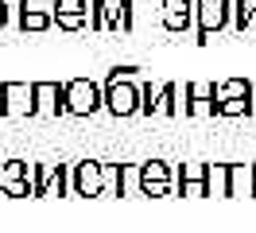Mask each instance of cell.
Here are the masks:
<instances>
[{
  "instance_id": "cell-1",
  "label": "cell",
  "mask_w": 256,
  "mask_h": 233,
  "mask_svg": "<svg viewBox=\"0 0 256 233\" xmlns=\"http://www.w3.org/2000/svg\"><path fill=\"white\" fill-rule=\"evenodd\" d=\"M35 198H66V194H74V167L70 163H39L35 167Z\"/></svg>"
},
{
  "instance_id": "cell-16",
  "label": "cell",
  "mask_w": 256,
  "mask_h": 233,
  "mask_svg": "<svg viewBox=\"0 0 256 233\" xmlns=\"http://www.w3.org/2000/svg\"><path fill=\"white\" fill-rule=\"evenodd\" d=\"M124 194V163H105V190L101 198H120Z\"/></svg>"
},
{
  "instance_id": "cell-19",
  "label": "cell",
  "mask_w": 256,
  "mask_h": 233,
  "mask_svg": "<svg viewBox=\"0 0 256 233\" xmlns=\"http://www.w3.org/2000/svg\"><path fill=\"white\" fill-rule=\"evenodd\" d=\"M218 117H252V97H229V101H218Z\"/></svg>"
},
{
  "instance_id": "cell-22",
  "label": "cell",
  "mask_w": 256,
  "mask_h": 233,
  "mask_svg": "<svg viewBox=\"0 0 256 233\" xmlns=\"http://www.w3.org/2000/svg\"><path fill=\"white\" fill-rule=\"evenodd\" d=\"M90 28L94 31L109 28V0H90Z\"/></svg>"
},
{
  "instance_id": "cell-30",
  "label": "cell",
  "mask_w": 256,
  "mask_h": 233,
  "mask_svg": "<svg viewBox=\"0 0 256 233\" xmlns=\"http://www.w3.org/2000/svg\"><path fill=\"white\" fill-rule=\"evenodd\" d=\"M252 198H256V194H252Z\"/></svg>"
},
{
  "instance_id": "cell-2",
  "label": "cell",
  "mask_w": 256,
  "mask_h": 233,
  "mask_svg": "<svg viewBox=\"0 0 256 233\" xmlns=\"http://www.w3.org/2000/svg\"><path fill=\"white\" fill-rule=\"evenodd\" d=\"M97 109H105V90L90 82V78H74L66 82V113L74 117H94Z\"/></svg>"
},
{
  "instance_id": "cell-15",
  "label": "cell",
  "mask_w": 256,
  "mask_h": 233,
  "mask_svg": "<svg viewBox=\"0 0 256 233\" xmlns=\"http://www.w3.org/2000/svg\"><path fill=\"white\" fill-rule=\"evenodd\" d=\"M214 93H218V101H229V97H252V82H248V78H225V82L214 86Z\"/></svg>"
},
{
  "instance_id": "cell-25",
  "label": "cell",
  "mask_w": 256,
  "mask_h": 233,
  "mask_svg": "<svg viewBox=\"0 0 256 233\" xmlns=\"http://www.w3.org/2000/svg\"><path fill=\"white\" fill-rule=\"evenodd\" d=\"M86 20H90V16H54V24H58L62 31H82Z\"/></svg>"
},
{
  "instance_id": "cell-20",
  "label": "cell",
  "mask_w": 256,
  "mask_h": 233,
  "mask_svg": "<svg viewBox=\"0 0 256 233\" xmlns=\"http://www.w3.org/2000/svg\"><path fill=\"white\" fill-rule=\"evenodd\" d=\"M210 194L229 198V167L225 163H210Z\"/></svg>"
},
{
  "instance_id": "cell-4",
  "label": "cell",
  "mask_w": 256,
  "mask_h": 233,
  "mask_svg": "<svg viewBox=\"0 0 256 233\" xmlns=\"http://www.w3.org/2000/svg\"><path fill=\"white\" fill-rule=\"evenodd\" d=\"M105 109L112 117H136L140 113V82L136 78H120V82H105Z\"/></svg>"
},
{
  "instance_id": "cell-24",
  "label": "cell",
  "mask_w": 256,
  "mask_h": 233,
  "mask_svg": "<svg viewBox=\"0 0 256 233\" xmlns=\"http://www.w3.org/2000/svg\"><path fill=\"white\" fill-rule=\"evenodd\" d=\"M156 97H160V90H152V82H140V113H144V117H152Z\"/></svg>"
},
{
  "instance_id": "cell-18",
  "label": "cell",
  "mask_w": 256,
  "mask_h": 233,
  "mask_svg": "<svg viewBox=\"0 0 256 233\" xmlns=\"http://www.w3.org/2000/svg\"><path fill=\"white\" fill-rule=\"evenodd\" d=\"M109 31H132V0H120L109 8Z\"/></svg>"
},
{
  "instance_id": "cell-3",
  "label": "cell",
  "mask_w": 256,
  "mask_h": 233,
  "mask_svg": "<svg viewBox=\"0 0 256 233\" xmlns=\"http://www.w3.org/2000/svg\"><path fill=\"white\" fill-rule=\"evenodd\" d=\"M198 4V39L194 43H210L214 31L233 28V0H194Z\"/></svg>"
},
{
  "instance_id": "cell-17",
  "label": "cell",
  "mask_w": 256,
  "mask_h": 233,
  "mask_svg": "<svg viewBox=\"0 0 256 233\" xmlns=\"http://www.w3.org/2000/svg\"><path fill=\"white\" fill-rule=\"evenodd\" d=\"M252 12H256V0H233V31H244L252 28Z\"/></svg>"
},
{
  "instance_id": "cell-7",
  "label": "cell",
  "mask_w": 256,
  "mask_h": 233,
  "mask_svg": "<svg viewBox=\"0 0 256 233\" xmlns=\"http://www.w3.org/2000/svg\"><path fill=\"white\" fill-rule=\"evenodd\" d=\"M182 113L186 117H218V93L210 82H186L182 86Z\"/></svg>"
},
{
  "instance_id": "cell-26",
  "label": "cell",
  "mask_w": 256,
  "mask_h": 233,
  "mask_svg": "<svg viewBox=\"0 0 256 233\" xmlns=\"http://www.w3.org/2000/svg\"><path fill=\"white\" fill-rule=\"evenodd\" d=\"M124 194H140V167H124Z\"/></svg>"
},
{
  "instance_id": "cell-9",
  "label": "cell",
  "mask_w": 256,
  "mask_h": 233,
  "mask_svg": "<svg viewBox=\"0 0 256 233\" xmlns=\"http://www.w3.org/2000/svg\"><path fill=\"white\" fill-rule=\"evenodd\" d=\"M160 20L171 35H182V31H190V24L198 20V4H194V0H163Z\"/></svg>"
},
{
  "instance_id": "cell-11",
  "label": "cell",
  "mask_w": 256,
  "mask_h": 233,
  "mask_svg": "<svg viewBox=\"0 0 256 233\" xmlns=\"http://www.w3.org/2000/svg\"><path fill=\"white\" fill-rule=\"evenodd\" d=\"M32 86H35V113L39 117H62L66 86H58V82H32Z\"/></svg>"
},
{
  "instance_id": "cell-29",
  "label": "cell",
  "mask_w": 256,
  "mask_h": 233,
  "mask_svg": "<svg viewBox=\"0 0 256 233\" xmlns=\"http://www.w3.org/2000/svg\"><path fill=\"white\" fill-rule=\"evenodd\" d=\"M252 31H256V12H252Z\"/></svg>"
},
{
  "instance_id": "cell-10",
  "label": "cell",
  "mask_w": 256,
  "mask_h": 233,
  "mask_svg": "<svg viewBox=\"0 0 256 233\" xmlns=\"http://www.w3.org/2000/svg\"><path fill=\"white\" fill-rule=\"evenodd\" d=\"M0 190L8 198H35V186H28V163L24 159H8L0 167Z\"/></svg>"
},
{
  "instance_id": "cell-12",
  "label": "cell",
  "mask_w": 256,
  "mask_h": 233,
  "mask_svg": "<svg viewBox=\"0 0 256 233\" xmlns=\"http://www.w3.org/2000/svg\"><path fill=\"white\" fill-rule=\"evenodd\" d=\"M256 194V163H233L229 167V198Z\"/></svg>"
},
{
  "instance_id": "cell-21",
  "label": "cell",
  "mask_w": 256,
  "mask_h": 233,
  "mask_svg": "<svg viewBox=\"0 0 256 233\" xmlns=\"http://www.w3.org/2000/svg\"><path fill=\"white\" fill-rule=\"evenodd\" d=\"M182 183H210V163H182L178 167V186Z\"/></svg>"
},
{
  "instance_id": "cell-23",
  "label": "cell",
  "mask_w": 256,
  "mask_h": 233,
  "mask_svg": "<svg viewBox=\"0 0 256 233\" xmlns=\"http://www.w3.org/2000/svg\"><path fill=\"white\" fill-rule=\"evenodd\" d=\"M54 16H90L86 0H54Z\"/></svg>"
},
{
  "instance_id": "cell-13",
  "label": "cell",
  "mask_w": 256,
  "mask_h": 233,
  "mask_svg": "<svg viewBox=\"0 0 256 233\" xmlns=\"http://www.w3.org/2000/svg\"><path fill=\"white\" fill-rule=\"evenodd\" d=\"M182 90H178L175 82H167V86H160V97H156V109H152V117H178L182 113Z\"/></svg>"
},
{
  "instance_id": "cell-14",
  "label": "cell",
  "mask_w": 256,
  "mask_h": 233,
  "mask_svg": "<svg viewBox=\"0 0 256 233\" xmlns=\"http://www.w3.org/2000/svg\"><path fill=\"white\" fill-rule=\"evenodd\" d=\"M54 24V12H39V8H20V31H47Z\"/></svg>"
},
{
  "instance_id": "cell-5",
  "label": "cell",
  "mask_w": 256,
  "mask_h": 233,
  "mask_svg": "<svg viewBox=\"0 0 256 233\" xmlns=\"http://www.w3.org/2000/svg\"><path fill=\"white\" fill-rule=\"evenodd\" d=\"M0 113L4 117H35V86L4 82L0 86Z\"/></svg>"
},
{
  "instance_id": "cell-28",
  "label": "cell",
  "mask_w": 256,
  "mask_h": 233,
  "mask_svg": "<svg viewBox=\"0 0 256 233\" xmlns=\"http://www.w3.org/2000/svg\"><path fill=\"white\" fill-rule=\"evenodd\" d=\"M8 8H12V4H8V0H0V28L8 24Z\"/></svg>"
},
{
  "instance_id": "cell-8",
  "label": "cell",
  "mask_w": 256,
  "mask_h": 233,
  "mask_svg": "<svg viewBox=\"0 0 256 233\" xmlns=\"http://www.w3.org/2000/svg\"><path fill=\"white\" fill-rule=\"evenodd\" d=\"M101 190H105V163H97V159L74 163V194H82V198H101Z\"/></svg>"
},
{
  "instance_id": "cell-27",
  "label": "cell",
  "mask_w": 256,
  "mask_h": 233,
  "mask_svg": "<svg viewBox=\"0 0 256 233\" xmlns=\"http://www.w3.org/2000/svg\"><path fill=\"white\" fill-rule=\"evenodd\" d=\"M136 74H140V66H112L105 74V82H120V78H136Z\"/></svg>"
},
{
  "instance_id": "cell-6",
  "label": "cell",
  "mask_w": 256,
  "mask_h": 233,
  "mask_svg": "<svg viewBox=\"0 0 256 233\" xmlns=\"http://www.w3.org/2000/svg\"><path fill=\"white\" fill-rule=\"evenodd\" d=\"M175 190V175L163 159H148L140 163V194L144 198H167Z\"/></svg>"
}]
</instances>
